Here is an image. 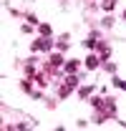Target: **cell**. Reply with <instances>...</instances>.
Returning a JSON list of instances; mask_svg holds the SVG:
<instances>
[{
	"mask_svg": "<svg viewBox=\"0 0 126 131\" xmlns=\"http://www.w3.org/2000/svg\"><path fill=\"white\" fill-rule=\"evenodd\" d=\"M76 81H78L76 76H68V78H66V83L61 86V98H66L71 91H73V88H76Z\"/></svg>",
	"mask_w": 126,
	"mask_h": 131,
	"instance_id": "obj_1",
	"label": "cell"
},
{
	"mask_svg": "<svg viewBox=\"0 0 126 131\" xmlns=\"http://www.w3.org/2000/svg\"><path fill=\"white\" fill-rule=\"evenodd\" d=\"M61 63H63L61 56H53V58H50V63H48V68H50V71H56V68H61Z\"/></svg>",
	"mask_w": 126,
	"mask_h": 131,
	"instance_id": "obj_2",
	"label": "cell"
},
{
	"mask_svg": "<svg viewBox=\"0 0 126 131\" xmlns=\"http://www.w3.org/2000/svg\"><path fill=\"white\" fill-rule=\"evenodd\" d=\"M35 50H43V48H50V40H46V38H40V40H35V46H33Z\"/></svg>",
	"mask_w": 126,
	"mask_h": 131,
	"instance_id": "obj_3",
	"label": "cell"
},
{
	"mask_svg": "<svg viewBox=\"0 0 126 131\" xmlns=\"http://www.w3.org/2000/svg\"><path fill=\"white\" fill-rule=\"evenodd\" d=\"M86 66H88V68H96V66H98V58H96V56H88Z\"/></svg>",
	"mask_w": 126,
	"mask_h": 131,
	"instance_id": "obj_4",
	"label": "cell"
},
{
	"mask_svg": "<svg viewBox=\"0 0 126 131\" xmlns=\"http://www.w3.org/2000/svg\"><path fill=\"white\" fill-rule=\"evenodd\" d=\"M124 18H126V10H124Z\"/></svg>",
	"mask_w": 126,
	"mask_h": 131,
	"instance_id": "obj_5",
	"label": "cell"
}]
</instances>
